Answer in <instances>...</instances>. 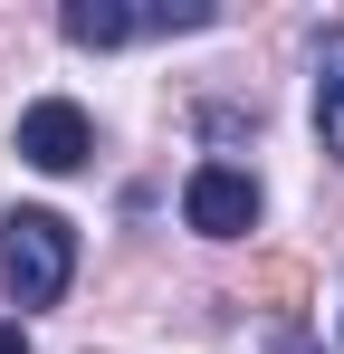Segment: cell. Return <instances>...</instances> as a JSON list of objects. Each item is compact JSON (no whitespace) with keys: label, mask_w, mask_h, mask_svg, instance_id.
<instances>
[{"label":"cell","mask_w":344,"mask_h":354,"mask_svg":"<svg viewBox=\"0 0 344 354\" xmlns=\"http://www.w3.org/2000/svg\"><path fill=\"white\" fill-rule=\"evenodd\" d=\"M0 278L19 306H57L67 278H77V230L57 211H10L0 221Z\"/></svg>","instance_id":"1"},{"label":"cell","mask_w":344,"mask_h":354,"mask_svg":"<svg viewBox=\"0 0 344 354\" xmlns=\"http://www.w3.org/2000/svg\"><path fill=\"white\" fill-rule=\"evenodd\" d=\"M182 221L201 239H249L258 230V182L239 173V163H201V173L182 182Z\"/></svg>","instance_id":"2"},{"label":"cell","mask_w":344,"mask_h":354,"mask_svg":"<svg viewBox=\"0 0 344 354\" xmlns=\"http://www.w3.org/2000/svg\"><path fill=\"white\" fill-rule=\"evenodd\" d=\"M86 153H96V124H86V106L39 96V106L19 115V163H39V173H77Z\"/></svg>","instance_id":"3"},{"label":"cell","mask_w":344,"mask_h":354,"mask_svg":"<svg viewBox=\"0 0 344 354\" xmlns=\"http://www.w3.org/2000/svg\"><path fill=\"white\" fill-rule=\"evenodd\" d=\"M57 29L77 48H124V39H144V10H124V0H67Z\"/></svg>","instance_id":"4"},{"label":"cell","mask_w":344,"mask_h":354,"mask_svg":"<svg viewBox=\"0 0 344 354\" xmlns=\"http://www.w3.org/2000/svg\"><path fill=\"white\" fill-rule=\"evenodd\" d=\"M316 144L344 163V29L316 39Z\"/></svg>","instance_id":"5"},{"label":"cell","mask_w":344,"mask_h":354,"mask_svg":"<svg viewBox=\"0 0 344 354\" xmlns=\"http://www.w3.org/2000/svg\"><path fill=\"white\" fill-rule=\"evenodd\" d=\"M0 354H29V345H19V326H0Z\"/></svg>","instance_id":"6"}]
</instances>
